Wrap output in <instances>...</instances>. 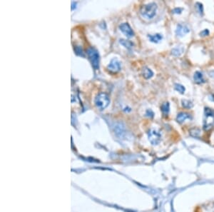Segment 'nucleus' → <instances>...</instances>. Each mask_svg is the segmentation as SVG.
<instances>
[{
	"mask_svg": "<svg viewBox=\"0 0 214 212\" xmlns=\"http://www.w3.org/2000/svg\"><path fill=\"white\" fill-rule=\"evenodd\" d=\"M148 140L153 145H157L161 140V134L156 128H151L148 132Z\"/></svg>",
	"mask_w": 214,
	"mask_h": 212,
	"instance_id": "5",
	"label": "nucleus"
},
{
	"mask_svg": "<svg viewBox=\"0 0 214 212\" xmlns=\"http://www.w3.org/2000/svg\"><path fill=\"white\" fill-rule=\"evenodd\" d=\"M190 31V29L186 24H179L176 26V34L178 37H183L187 34L189 33Z\"/></svg>",
	"mask_w": 214,
	"mask_h": 212,
	"instance_id": "7",
	"label": "nucleus"
},
{
	"mask_svg": "<svg viewBox=\"0 0 214 212\" xmlns=\"http://www.w3.org/2000/svg\"><path fill=\"white\" fill-rule=\"evenodd\" d=\"M161 112H163V114L166 116V115H168V113H169L170 112V104L168 102H164L163 104L161 105Z\"/></svg>",
	"mask_w": 214,
	"mask_h": 212,
	"instance_id": "15",
	"label": "nucleus"
},
{
	"mask_svg": "<svg viewBox=\"0 0 214 212\" xmlns=\"http://www.w3.org/2000/svg\"><path fill=\"white\" fill-rule=\"evenodd\" d=\"M193 80H194V82L196 83H197V84H203V83L206 82L204 78V75H203V74L199 71H196L194 73V75H193Z\"/></svg>",
	"mask_w": 214,
	"mask_h": 212,
	"instance_id": "11",
	"label": "nucleus"
},
{
	"mask_svg": "<svg viewBox=\"0 0 214 212\" xmlns=\"http://www.w3.org/2000/svg\"><path fill=\"white\" fill-rule=\"evenodd\" d=\"M157 5L154 2L144 4L141 7L140 14L143 17L146 18L148 19H151L156 14L157 12Z\"/></svg>",
	"mask_w": 214,
	"mask_h": 212,
	"instance_id": "1",
	"label": "nucleus"
},
{
	"mask_svg": "<svg viewBox=\"0 0 214 212\" xmlns=\"http://www.w3.org/2000/svg\"><path fill=\"white\" fill-rule=\"evenodd\" d=\"M209 30L208 29H204V30H203L202 31H200V37H206V36H208L209 35Z\"/></svg>",
	"mask_w": 214,
	"mask_h": 212,
	"instance_id": "23",
	"label": "nucleus"
},
{
	"mask_svg": "<svg viewBox=\"0 0 214 212\" xmlns=\"http://www.w3.org/2000/svg\"><path fill=\"white\" fill-rule=\"evenodd\" d=\"M191 115L186 112H180L179 114H178L176 116V121L179 123H183L187 119H191Z\"/></svg>",
	"mask_w": 214,
	"mask_h": 212,
	"instance_id": "10",
	"label": "nucleus"
},
{
	"mask_svg": "<svg viewBox=\"0 0 214 212\" xmlns=\"http://www.w3.org/2000/svg\"><path fill=\"white\" fill-rule=\"evenodd\" d=\"M119 29H120L121 32H122L126 37L131 38L134 36V31H133V29H131V27L130 25L128 23H123L120 24V26H119Z\"/></svg>",
	"mask_w": 214,
	"mask_h": 212,
	"instance_id": "6",
	"label": "nucleus"
},
{
	"mask_svg": "<svg viewBox=\"0 0 214 212\" xmlns=\"http://www.w3.org/2000/svg\"><path fill=\"white\" fill-rule=\"evenodd\" d=\"M142 75L144 78L146 79V80H148V79H151L154 76V72L152 71L151 69L148 68V67H145L142 69Z\"/></svg>",
	"mask_w": 214,
	"mask_h": 212,
	"instance_id": "12",
	"label": "nucleus"
},
{
	"mask_svg": "<svg viewBox=\"0 0 214 212\" xmlns=\"http://www.w3.org/2000/svg\"><path fill=\"white\" fill-rule=\"evenodd\" d=\"M174 88H175V89L176 90L177 92H179L180 94H184V93H185L186 88L184 87L183 85H181V84H176Z\"/></svg>",
	"mask_w": 214,
	"mask_h": 212,
	"instance_id": "18",
	"label": "nucleus"
},
{
	"mask_svg": "<svg viewBox=\"0 0 214 212\" xmlns=\"http://www.w3.org/2000/svg\"><path fill=\"white\" fill-rule=\"evenodd\" d=\"M209 75H210L211 77L214 78V71H211L210 73H209Z\"/></svg>",
	"mask_w": 214,
	"mask_h": 212,
	"instance_id": "25",
	"label": "nucleus"
},
{
	"mask_svg": "<svg viewBox=\"0 0 214 212\" xmlns=\"http://www.w3.org/2000/svg\"><path fill=\"white\" fill-rule=\"evenodd\" d=\"M94 103H95L96 107H97L99 109L101 110V111H102V110L105 109L109 105V96L106 93H103V92L102 93H99L96 96L95 100H94Z\"/></svg>",
	"mask_w": 214,
	"mask_h": 212,
	"instance_id": "2",
	"label": "nucleus"
},
{
	"mask_svg": "<svg viewBox=\"0 0 214 212\" xmlns=\"http://www.w3.org/2000/svg\"><path fill=\"white\" fill-rule=\"evenodd\" d=\"M87 55L89 56V58L90 61H91V64L93 67L95 69H98L99 68V61H100V57L98 51L96 49L93 48V47H89L87 49Z\"/></svg>",
	"mask_w": 214,
	"mask_h": 212,
	"instance_id": "4",
	"label": "nucleus"
},
{
	"mask_svg": "<svg viewBox=\"0 0 214 212\" xmlns=\"http://www.w3.org/2000/svg\"><path fill=\"white\" fill-rule=\"evenodd\" d=\"M146 116H148V117H151H151H154V113L151 109H148L146 112Z\"/></svg>",
	"mask_w": 214,
	"mask_h": 212,
	"instance_id": "24",
	"label": "nucleus"
},
{
	"mask_svg": "<svg viewBox=\"0 0 214 212\" xmlns=\"http://www.w3.org/2000/svg\"><path fill=\"white\" fill-rule=\"evenodd\" d=\"M214 124V111L210 108H205L204 128L206 131L211 129Z\"/></svg>",
	"mask_w": 214,
	"mask_h": 212,
	"instance_id": "3",
	"label": "nucleus"
},
{
	"mask_svg": "<svg viewBox=\"0 0 214 212\" xmlns=\"http://www.w3.org/2000/svg\"><path fill=\"white\" fill-rule=\"evenodd\" d=\"M184 51V48L182 47H176V48L173 49L171 51V55L174 57H180Z\"/></svg>",
	"mask_w": 214,
	"mask_h": 212,
	"instance_id": "14",
	"label": "nucleus"
},
{
	"mask_svg": "<svg viewBox=\"0 0 214 212\" xmlns=\"http://www.w3.org/2000/svg\"><path fill=\"white\" fill-rule=\"evenodd\" d=\"M182 106L183 107L186 108V109H191L193 107V104L192 101L190 100H187V99H183L181 101Z\"/></svg>",
	"mask_w": 214,
	"mask_h": 212,
	"instance_id": "17",
	"label": "nucleus"
},
{
	"mask_svg": "<svg viewBox=\"0 0 214 212\" xmlns=\"http://www.w3.org/2000/svg\"><path fill=\"white\" fill-rule=\"evenodd\" d=\"M120 44L121 45H123V47H126L127 49H131L133 47H134V43L131 42V41H128V40L126 39H120Z\"/></svg>",
	"mask_w": 214,
	"mask_h": 212,
	"instance_id": "16",
	"label": "nucleus"
},
{
	"mask_svg": "<svg viewBox=\"0 0 214 212\" xmlns=\"http://www.w3.org/2000/svg\"><path fill=\"white\" fill-rule=\"evenodd\" d=\"M114 131H115V133H116V134L120 137H123L126 134H127V132H126V130H125V126L123 125L122 123L116 124V126L114 127Z\"/></svg>",
	"mask_w": 214,
	"mask_h": 212,
	"instance_id": "9",
	"label": "nucleus"
},
{
	"mask_svg": "<svg viewBox=\"0 0 214 212\" xmlns=\"http://www.w3.org/2000/svg\"><path fill=\"white\" fill-rule=\"evenodd\" d=\"M182 12H183V9L179 8V7H176V8L173 9V11H172V12L173 13V14H181Z\"/></svg>",
	"mask_w": 214,
	"mask_h": 212,
	"instance_id": "22",
	"label": "nucleus"
},
{
	"mask_svg": "<svg viewBox=\"0 0 214 212\" xmlns=\"http://www.w3.org/2000/svg\"><path fill=\"white\" fill-rule=\"evenodd\" d=\"M190 134L192 137H198L200 134V131L199 128H193L190 131Z\"/></svg>",
	"mask_w": 214,
	"mask_h": 212,
	"instance_id": "19",
	"label": "nucleus"
},
{
	"mask_svg": "<svg viewBox=\"0 0 214 212\" xmlns=\"http://www.w3.org/2000/svg\"><path fill=\"white\" fill-rule=\"evenodd\" d=\"M75 53L76 54V55H78L84 56V54H83V50H82V49L80 47H76Z\"/></svg>",
	"mask_w": 214,
	"mask_h": 212,
	"instance_id": "21",
	"label": "nucleus"
},
{
	"mask_svg": "<svg viewBox=\"0 0 214 212\" xmlns=\"http://www.w3.org/2000/svg\"><path fill=\"white\" fill-rule=\"evenodd\" d=\"M196 8L198 10V12H199L200 15L204 14V6H203V4L201 3H199V2L196 3Z\"/></svg>",
	"mask_w": 214,
	"mask_h": 212,
	"instance_id": "20",
	"label": "nucleus"
},
{
	"mask_svg": "<svg viewBox=\"0 0 214 212\" xmlns=\"http://www.w3.org/2000/svg\"><path fill=\"white\" fill-rule=\"evenodd\" d=\"M148 37L151 42L154 43H159L163 39V36L160 34H155L153 35H148Z\"/></svg>",
	"mask_w": 214,
	"mask_h": 212,
	"instance_id": "13",
	"label": "nucleus"
},
{
	"mask_svg": "<svg viewBox=\"0 0 214 212\" xmlns=\"http://www.w3.org/2000/svg\"><path fill=\"white\" fill-rule=\"evenodd\" d=\"M107 68L111 71L118 72L121 70V63L117 59L114 58L113 59H111V62H110L109 64L108 65Z\"/></svg>",
	"mask_w": 214,
	"mask_h": 212,
	"instance_id": "8",
	"label": "nucleus"
}]
</instances>
